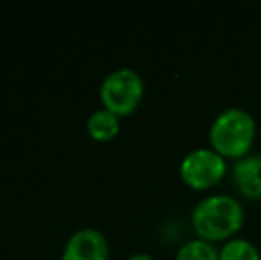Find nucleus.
I'll list each match as a JSON object with an SVG mask.
<instances>
[{
  "label": "nucleus",
  "instance_id": "nucleus-1",
  "mask_svg": "<svg viewBox=\"0 0 261 260\" xmlns=\"http://www.w3.org/2000/svg\"><path fill=\"white\" fill-rule=\"evenodd\" d=\"M244 221V205L229 195L206 196L192 210V225L197 235L210 243L231 237L242 228Z\"/></svg>",
  "mask_w": 261,
  "mask_h": 260
},
{
  "label": "nucleus",
  "instance_id": "nucleus-2",
  "mask_svg": "<svg viewBox=\"0 0 261 260\" xmlns=\"http://www.w3.org/2000/svg\"><path fill=\"white\" fill-rule=\"evenodd\" d=\"M210 145L226 159H242L256 139V120L242 107L224 109L210 127Z\"/></svg>",
  "mask_w": 261,
  "mask_h": 260
},
{
  "label": "nucleus",
  "instance_id": "nucleus-3",
  "mask_svg": "<svg viewBox=\"0 0 261 260\" xmlns=\"http://www.w3.org/2000/svg\"><path fill=\"white\" fill-rule=\"evenodd\" d=\"M144 94V80L134 68L110 72L100 86V98L105 109L117 116H128L137 109Z\"/></svg>",
  "mask_w": 261,
  "mask_h": 260
},
{
  "label": "nucleus",
  "instance_id": "nucleus-4",
  "mask_svg": "<svg viewBox=\"0 0 261 260\" xmlns=\"http://www.w3.org/2000/svg\"><path fill=\"white\" fill-rule=\"evenodd\" d=\"M227 171L226 157L213 148H194L181 159L179 175L183 182L194 189H208L217 185Z\"/></svg>",
  "mask_w": 261,
  "mask_h": 260
},
{
  "label": "nucleus",
  "instance_id": "nucleus-5",
  "mask_svg": "<svg viewBox=\"0 0 261 260\" xmlns=\"http://www.w3.org/2000/svg\"><path fill=\"white\" fill-rule=\"evenodd\" d=\"M109 243L98 228H79L69 235L62 250V260H107Z\"/></svg>",
  "mask_w": 261,
  "mask_h": 260
},
{
  "label": "nucleus",
  "instance_id": "nucleus-6",
  "mask_svg": "<svg viewBox=\"0 0 261 260\" xmlns=\"http://www.w3.org/2000/svg\"><path fill=\"white\" fill-rule=\"evenodd\" d=\"M233 184L249 200L261 198V153H247L233 164Z\"/></svg>",
  "mask_w": 261,
  "mask_h": 260
},
{
  "label": "nucleus",
  "instance_id": "nucleus-7",
  "mask_svg": "<svg viewBox=\"0 0 261 260\" xmlns=\"http://www.w3.org/2000/svg\"><path fill=\"white\" fill-rule=\"evenodd\" d=\"M119 116L105 107L91 112L89 118H87V132L96 141H110L119 134Z\"/></svg>",
  "mask_w": 261,
  "mask_h": 260
},
{
  "label": "nucleus",
  "instance_id": "nucleus-8",
  "mask_svg": "<svg viewBox=\"0 0 261 260\" xmlns=\"http://www.w3.org/2000/svg\"><path fill=\"white\" fill-rule=\"evenodd\" d=\"M220 260H261V253L249 239H229L219 250Z\"/></svg>",
  "mask_w": 261,
  "mask_h": 260
},
{
  "label": "nucleus",
  "instance_id": "nucleus-9",
  "mask_svg": "<svg viewBox=\"0 0 261 260\" xmlns=\"http://www.w3.org/2000/svg\"><path fill=\"white\" fill-rule=\"evenodd\" d=\"M176 260H220L215 244L204 239H192L181 244L176 253Z\"/></svg>",
  "mask_w": 261,
  "mask_h": 260
},
{
  "label": "nucleus",
  "instance_id": "nucleus-10",
  "mask_svg": "<svg viewBox=\"0 0 261 260\" xmlns=\"http://www.w3.org/2000/svg\"><path fill=\"white\" fill-rule=\"evenodd\" d=\"M128 260H155L149 253H134Z\"/></svg>",
  "mask_w": 261,
  "mask_h": 260
}]
</instances>
